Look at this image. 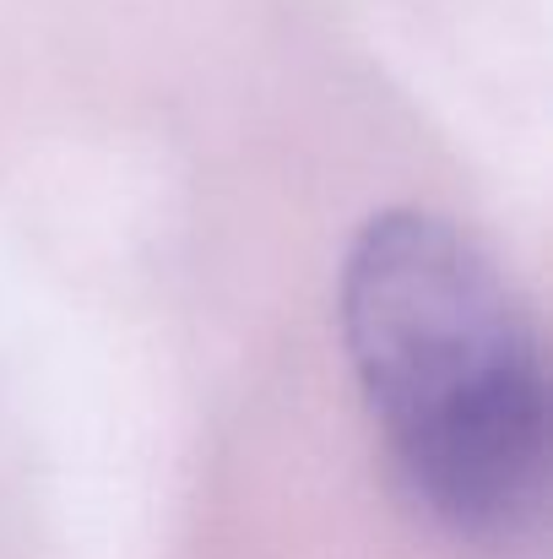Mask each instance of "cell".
I'll return each mask as SVG.
<instances>
[{"mask_svg":"<svg viewBox=\"0 0 553 559\" xmlns=\"http://www.w3.org/2000/svg\"><path fill=\"white\" fill-rule=\"evenodd\" d=\"M342 337L401 484L456 533L521 527L549 484V374L500 261L434 212H380L342 266Z\"/></svg>","mask_w":553,"mask_h":559,"instance_id":"1","label":"cell"}]
</instances>
